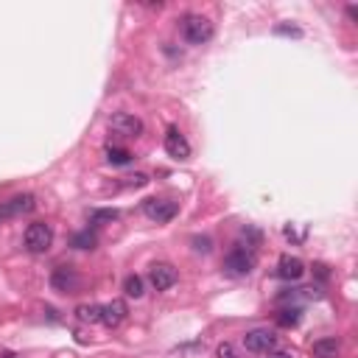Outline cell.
I'll return each mask as SVG.
<instances>
[{"label": "cell", "mask_w": 358, "mask_h": 358, "mask_svg": "<svg viewBox=\"0 0 358 358\" xmlns=\"http://www.w3.org/2000/svg\"><path fill=\"white\" fill-rule=\"evenodd\" d=\"M34 207H36V199H34L31 193H20V196H14V199H9V202L0 204V221L25 215V213H31Z\"/></svg>", "instance_id": "9c48e42d"}, {"label": "cell", "mask_w": 358, "mask_h": 358, "mask_svg": "<svg viewBox=\"0 0 358 358\" xmlns=\"http://www.w3.org/2000/svg\"><path fill=\"white\" fill-rule=\"evenodd\" d=\"M54 244V227L51 224H45V221H34L28 224V230H25V249L34 252V255H42V252H48Z\"/></svg>", "instance_id": "6da1fadb"}, {"label": "cell", "mask_w": 358, "mask_h": 358, "mask_svg": "<svg viewBox=\"0 0 358 358\" xmlns=\"http://www.w3.org/2000/svg\"><path fill=\"white\" fill-rule=\"evenodd\" d=\"M252 266H255V255L246 252V249H241V246H235L227 257H224V272H230V275H235V277L249 275Z\"/></svg>", "instance_id": "277c9868"}, {"label": "cell", "mask_w": 358, "mask_h": 358, "mask_svg": "<svg viewBox=\"0 0 358 358\" xmlns=\"http://www.w3.org/2000/svg\"><path fill=\"white\" fill-rule=\"evenodd\" d=\"M165 151L173 160H188L191 157V143L185 140V134L176 126H168V131H165Z\"/></svg>", "instance_id": "30bf717a"}, {"label": "cell", "mask_w": 358, "mask_h": 358, "mask_svg": "<svg viewBox=\"0 0 358 358\" xmlns=\"http://www.w3.org/2000/svg\"><path fill=\"white\" fill-rule=\"evenodd\" d=\"M76 317H78V322H87V325L101 322V305L84 302V305H78V308H76Z\"/></svg>", "instance_id": "5bb4252c"}, {"label": "cell", "mask_w": 358, "mask_h": 358, "mask_svg": "<svg viewBox=\"0 0 358 358\" xmlns=\"http://www.w3.org/2000/svg\"><path fill=\"white\" fill-rule=\"evenodd\" d=\"M70 244H73L76 249H96V244H98V235H96L93 230H84V233H76Z\"/></svg>", "instance_id": "2e32d148"}, {"label": "cell", "mask_w": 358, "mask_h": 358, "mask_svg": "<svg viewBox=\"0 0 358 358\" xmlns=\"http://www.w3.org/2000/svg\"><path fill=\"white\" fill-rule=\"evenodd\" d=\"M51 286H54V291H59V294H76V291L81 288V277L73 272L70 266H59L56 272L51 275Z\"/></svg>", "instance_id": "ba28073f"}, {"label": "cell", "mask_w": 358, "mask_h": 358, "mask_svg": "<svg viewBox=\"0 0 358 358\" xmlns=\"http://www.w3.org/2000/svg\"><path fill=\"white\" fill-rule=\"evenodd\" d=\"M182 36L188 45H204L213 36V23L202 14H188L182 20Z\"/></svg>", "instance_id": "7a4b0ae2"}, {"label": "cell", "mask_w": 358, "mask_h": 358, "mask_svg": "<svg viewBox=\"0 0 358 358\" xmlns=\"http://www.w3.org/2000/svg\"><path fill=\"white\" fill-rule=\"evenodd\" d=\"M176 280H179V272H176V268H173L171 263H154V266L149 268V283H151L157 291H168V288H173Z\"/></svg>", "instance_id": "8992f818"}, {"label": "cell", "mask_w": 358, "mask_h": 358, "mask_svg": "<svg viewBox=\"0 0 358 358\" xmlns=\"http://www.w3.org/2000/svg\"><path fill=\"white\" fill-rule=\"evenodd\" d=\"M193 249L196 252H210V238H193Z\"/></svg>", "instance_id": "7402d4cb"}, {"label": "cell", "mask_w": 358, "mask_h": 358, "mask_svg": "<svg viewBox=\"0 0 358 358\" xmlns=\"http://www.w3.org/2000/svg\"><path fill=\"white\" fill-rule=\"evenodd\" d=\"M123 291H126V297H131V299H140V297H143V280H140L138 275H129V277L123 280Z\"/></svg>", "instance_id": "e0dca14e"}, {"label": "cell", "mask_w": 358, "mask_h": 358, "mask_svg": "<svg viewBox=\"0 0 358 358\" xmlns=\"http://www.w3.org/2000/svg\"><path fill=\"white\" fill-rule=\"evenodd\" d=\"M107 160L112 162V165H126V162H131V151H126V149H107Z\"/></svg>", "instance_id": "ac0fdd59"}, {"label": "cell", "mask_w": 358, "mask_h": 358, "mask_svg": "<svg viewBox=\"0 0 358 358\" xmlns=\"http://www.w3.org/2000/svg\"><path fill=\"white\" fill-rule=\"evenodd\" d=\"M275 344H277V336L268 328H255V330H246L244 336V347L249 352H272Z\"/></svg>", "instance_id": "3957f363"}, {"label": "cell", "mask_w": 358, "mask_h": 358, "mask_svg": "<svg viewBox=\"0 0 358 358\" xmlns=\"http://www.w3.org/2000/svg\"><path fill=\"white\" fill-rule=\"evenodd\" d=\"M339 352H341V341L336 336L319 339V341H313V347H310L313 358H339Z\"/></svg>", "instance_id": "4fadbf2b"}, {"label": "cell", "mask_w": 358, "mask_h": 358, "mask_svg": "<svg viewBox=\"0 0 358 358\" xmlns=\"http://www.w3.org/2000/svg\"><path fill=\"white\" fill-rule=\"evenodd\" d=\"M268 358H291L288 352H283V350H272V352H266Z\"/></svg>", "instance_id": "cb8c5ba5"}, {"label": "cell", "mask_w": 358, "mask_h": 358, "mask_svg": "<svg viewBox=\"0 0 358 358\" xmlns=\"http://www.w3.org/2000/svg\"><path fill=\"white\" fill-rule=\"evenodd\" d=\"M115 218H118V210H96L90 221H93V224H101V221H115Z\"/></svg>", "instance_id": "ffe728a7"}, {"label": "cell", "mask_w": 358, "mask_h": 358, "mask_svg": "<svg viewBox=\"0 0 358 358\" xmlns=\"http://www.w3.org/2000/svg\"><path fill=\"white\" fill-rule=\"evenodd\" d=\"M176 210H179V204L171 202V199H146V204H143V213H146L151 221H157V224L171 221V218L176 215Z\"/></svg>", "instance_id": "52a82bcc"}, {"label": "cell", "mask_w": 358, "mask_h": 358, "mask_svg": "<svg viewBox=\"0 0 358 358\" xmlns=\"http://www.w3.org/2000/svg\"><path fill=\"white\" fill-rule=\"evenodd\" d=\"M218 358H244L230 341H224V344H218Z\"/></svg>", "instance_id": "d6986e66"}, {"label": "cell", "mask_w": 358, "mask_h": 358, "mask_svg": "<svg viewBox=\"0 0 358 358\" xmlns=\"http://www.w3.org/2000/svg\"><path fill=\"white\" fill-rule=\"evenodd\" d=\"M109 126H112L115 134H123V138H140L143 134V120L131 112H115Z\"/></svg>", "instance_id": "5b68a950"}, {"label": "cell", "mask_w": 358, "mask_h": 358, "mask_svg": "<svg viewBox=\"0 0 358 358\" xmlns=\"http://www.w3.org/2000/svg\"><path fill=\"white\" fill-rule=\"evenodd\" d=\"M126 185H129V188H143V185H149V176H146V173L126 176Z\"/></svg>", "instance_id": "44dd1931"}, {"label": "cell", "mask_w": 358, "mask_h": 358, "mask_svg": "<svg viewBox=\"0 0 358 358\" xmlns=\"http://www.w3.org/2000/svg\"><path fill=\"white\" fill-rule=\"evenodd\" d=\"M126 317H129V305H126L123 299H112V302L101 305V322H104L107 328H118Z\"/></svg>", "instance_id": "8fae6325"}, {"label": "cell", "mask_w": 358, "mask_h": 358, "mask_svg": "<svg viewBox=\"0 0 358 358\" xmlns=\"http://www.w3.org/2000/svg\"><path fill=\"white\" fill-rule=\"evenodd\" d=\"M275 31H277V34H291V36H302V31H299V28H294V25H277Z\"/></svg>", "instance_id": "603a6c76"}, {"label": "cell", "mask_w": 358, "mask_h": 358, "mask_svg": "<svg viewBox=\"0 0 358 358\" xmlns=\"http://www.w3.org/2000/svg\"><path fill=\"white\" fill-rule=\"evenodd\" d=\"M305 275V263L299 260V257H294V255H283L280 257V263H277V277H283V280H299Z\"/></svg>", "instance_id": "7c38bea8"}, {"label": "cell", "mask_w": 358, "mask_h": 358, "mask_svg": "<svg viewBox=\"0 0 358 358\" xmlns=\"http://www.w3.org/2000/svg\"><path fill=\"white\" fill-rule=\"evenodd\" d=\"M299 319H302V310L299 308H286V310L277 313V325L280 328H297Z\"/></svg>", "instance_id": "9a60e30c"}]
</instances>
